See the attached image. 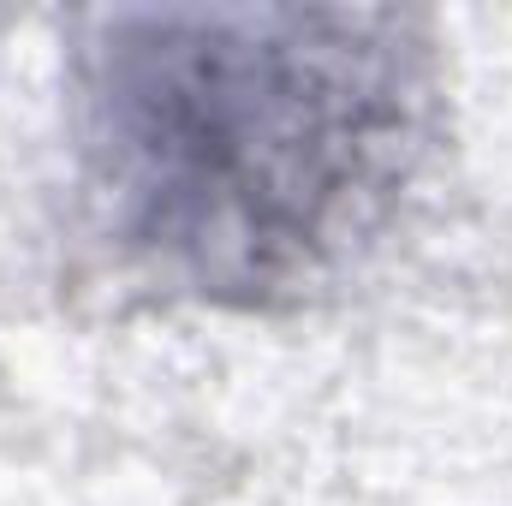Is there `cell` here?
<instances>
[{
  "instance_id": "cell-1",
  "label": "cell",
  "mask_w": 512,
  "mask_h": 506,
  "mask_svg": "<svg viewBox=\"0 0 512 506\" xmlns=\"http://www.w3.org/2000/svg\"><path fill=\"white\" fill-rule=\"evenodd\" d=\"M96 233L143 280L268 310L370 251L435 137V42L376 6H137L72 36Z\"/></svg>"
}]
</instances>
